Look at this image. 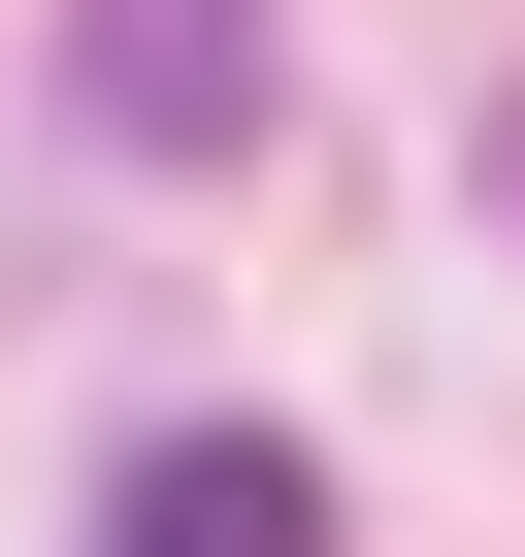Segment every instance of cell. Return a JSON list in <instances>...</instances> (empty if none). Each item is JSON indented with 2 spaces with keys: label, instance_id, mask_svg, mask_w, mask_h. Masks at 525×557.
Returning <instances> with one entry per match:
<instances>
[{
  "label": "cell",
  "instance_id": "obj_1",
  "mask_svg": "<svg viewBox=\"0 0 525 557\" xmlns=\"http://www.w3.org/2000/svg\"><path fill=\"white\" fill-rule=\"evenodd\" d=\"M66 99H99L132 164H230L262 99H296V34H262V0H99V34H66Z\"/></svg>",
  "mask_w": 525,
  "mask_h": 557
},
{
  "label": "cell",
  "instance_id": "obj_2",
  "mask_svg": "<svg viewBox=\"0 0 525 557\" xmlns=\"http://www.w3.org/2000/svg\"><path fill=\"white\" fill-rule=\"evenodd\" d=\"M99 557H329V459H296V426H164V459L99 492Z\"/></svg>",
  "mask_w": 525,
  "mask_h": 557
}]
</instances>
